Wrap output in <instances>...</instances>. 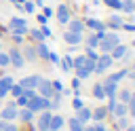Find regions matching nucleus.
<instances>
[{
    "mask_svg": "<svg viewBox=\"0 0 135 131\" xmlns=\"http://www.w3.org/2000/svg\"><path fill=\"white\" fill-rule=\"evenodd\" d=\"M116 44H120V38H118V34H114V32H105L103 34V38L99 40V46H101V53H110Z\"/></svg>",
    "mask_w": 135,
    "mask_h": 131,
    "instance_id": "1",
    "label": "nucleus"
},
{
    "mask_svg": "<svg viewBox=\"0 0 135 131\" xmlns=\"http://www.w3.org/2000/svg\"><path fill=\"white\" fill-rule=\"evenodd\" d=\"M25 108L32 110V112H42L44 108H49V99H46V97H40V95H34V97L27 101Z\"/></svg>",
    "mask_w": 135,
    "mask_h": 131,
    "instance_id": "2",
    "label": "nucleus"
},
{
    "mask_svg": "<svg viewBox=\"0 0 135 131\" xmlns=\"http://www.w3.org/2000/svg\"><path fill=\"white\" fill-rule=\"evenodd\" d=\"M112 57H110V53H103V55H99L97 59H95V72L97 74H101V72H105L110 66H112Z\"/></svg>",
    "mask_w": 135,
    "mask_h": 131,
    "instance_id": "3",
    "label": "nucleus"
},
{
    "mask_svg": "<svg viewBox=\"0 0 135 131\" xmlns=\"http://www.w3.org/2000/svg\"><path fill=\"white\" fill-rule=\"evenodd\" d=\"M8 27L13 30V34H19V36H23V34L27 32V23H25V19H19V17H13L11 23H8Z\"/></svg>",
    "mask_w": 135,
    "mask_h": 131,
    "instance_id": "4",
    "label": "nucleus"
},
{
    "mask_svg": "<svg viewBox=\"0 0 135 131\" xmlns=\"http://www.w3.org/2000/svg\"><path fill=\"white\" fill-rule=\"evenodd\" d=\"M36 91H40V97H46V99H51L55 95V89H53V85L49 80H40V85L36 87Z\"/></svg>",
    "mask_w": 135,
    "mask_h": 131,
    "instance_id": "5",
    "label": "nucleus"
},
{
    "mask_svg": "<svg viewBox=\"0 0 135 131\" xmlns=\"http://www.w3.org/2000/svg\"><path fill=\"white\" fill-rule=\"evenodd\" d=\"M40 80H42V78H40L38 74H34V76H25V78H23L19 85H21L23 89H36V87L40 85Z\"/></svg>",
    "mask_w": 135,
    "mask_h": 131,
    "instance_id": "6",
    "label": "nucleus"
},
{
    "mask_svg": "<svg viewBox=\"0 0 135 131\" xmlns=\"http://www.w3.org/2000/svg\"><path fill=\"white\" fill-rule=\"evenodd\" d=\"M8 59H11V63L15 66V68H23V63H25V59H23V55L17 51V49H13L11 53H8Z\"/></svg>",
    "mask_w": 135,
    "mask_h": 131,
    "instance_id": "7",
    "label": "nucleus"
},
{
    "mask_svg": "<svg viewBox=\"0 0 135 131\" xmlns=\"http://www.w3.org/2000/svg\"><path fill=\"white\" fill-rule=\"evenodd\" d=\"M103 91H105V97H110V99H116V91H118V82H112V80H105V82H103Z\"/></svg>",
    "mask_w": 135,
    "mask_h": 131,
    "instance_id": "8",
    "label": "nucleus"
},
{
    "mask_svg": "<svg viewBox=\"0 0 135 131\" xmlns=\"http://www.w3.org/2000/svg\"><path fill=\"white\" fill-rule=\"evenodd\" d=\"M0 118H4V120H13V118H17V104L6 106V108L2 110V114H0Z\"/></svg>",
    "mask_w": 135,
    "mask_h": 131,
    "instance_id": "9",
    "label": "nucleus"
},
{
    "mask_svg": "<svg viewBox=\"0 0 135 131\" xmlns=\"http://www.w3.org/2000/svg\"><path fill=\"white\" fill-rule=\"evenodd\" d=\"M15 82H13V78L11 76H2L0 78V97H4L8 91H11V87H13Z\"/></svg>",
    "mask_w": 135,
    "mask_h": 131,
    "instance_id": "10",
    "label": "nucleus"
},
{
    "mask_svg": "<svg viewBox=\"0 0 135 131\" xmlns=\"http://www.w3.org/2000/svg\"><path fill=\"white\" fill-rule=\"evenodd\" d=\"M49 123H51V112H42L38 118V129L40 131H49Z\"/></svg>",
    "mask_w": 135,
    "mask_h": 131,
    "instance_id": "11",
    "label": "nucleus"
},
{
    "mask_svg": "<svg viewBox=\"0 0 135 131\" xmlns=\"http://www.w3.org/2000/svg\"><path fill=\"white\" fill-rule=\"evenodd\" d=\"M82 30H84V23H82V21H78V19H74V21H68V32L82 34Z\"/></svg>",
    "mask_w": 135,
    "mask_h": 131,
    "instance_id": "12",
    "label": "nucleus"
},
{
    "mask_svg": "<svg viewBox=\"0 0 135 131\" xmlns=\"http://www.w3.org/2000/svg\"><path fill=\"white\" fill-rule=\"evenodd\" d=\"M124 55H127V49H124L122 44H116V46L110 51V57H112V59H122Z\"/></svg>",
    "mask_w": 135,
    "mask_h": 131,
    "instance_id": "13",
    "label": "nucleus"
},
{
    "mask_svg": "<svg viewBox=\"0 0 135 131\" xmlns=\"http://www.w3.org/2000/svg\"><path fill=\"white\" fill-rule=\"evenodd\" d=\"M105 114H108V108H95V110H91V118H95L97 123H101L103 118H105Z\"/></svg>",
    "mask_w": 135,
    "mask_h": 131,
    "instance_id": "14",
    "label": "nucleus"
},
{
    "mask_svg": "<svg viewBox=\"0 0 135 131\" xmlns=\"http://www.w3.org/2000/svg\"><path fill=\"white\" fill-rule=\"evenodd\" d=\"M61 127H63V118L61 116H51L49 131H61Z\"/></svg>",
    "mask_w": 135,
    "mask_h": 131,
    "instance_id": "15",
    "label": "nucleus"
},
{
    "mask_svg": "<svg viewBox=\"0 0 135 131\" xmlns=\"http://www.w3.org/2000/svg\"><path fill=\"white\" fill-rule=\"evenodd\" d=\"M57 17H59V21H61V23H68V21H70V8L61 4V6L57 8Z\"/></svg>",
    "mask_w": 135,
    "mask_h": 131,
    "instance_id": "16",
    "label": "nucleus"
},
{
    "mask_svg": "<svg viewBox=\"0 0 135 131\" xmlns=\"http://www.w3.org/2000/svg\"><path fill=\"white\" fill-rule=\"evenodd\" d=\"M65 42L68 44H80V40H82V36L80 34H76V32H65Z\"/></svg>",
    "mask_w": 135,
    "mask_h": 131,
    "instance_id": "17",
    "label": "nucleus"
},
{
    "mask_svg": "<svg viewBox=\"0 0 135 131\" xmlns=\"http://www.w3.org/2000/svg\"><path fill=\"white\" fill-rule=\"evenodd\" d=\"M84 25H89L91 30H95V32H101V30H105V23H101L99 19H89Z\"/></svg>",
    "mask_w": 135,
    "mask_h": 131,
    "instance_id": "18",
    "label": "nucleus"
},
{
    "mask_svg": "<svg viewBox=\"0 0 135 131\" xmlns=\"http://www.w3.org/2000/svg\"><path fill=\"white\" fill-rule=\"evenodd\" d=\"M32 116H34V112H32V110H27V108H25V110H21V112L17 110V118H19L21 123H30V120H32Z\"/></svg>",
    "mask_w": 135,
    "mask_h": 131,
    "instance_id": "19",
    "label": "nucleus"
},
{
    "mask_svg": "<svg viewBox=\"0 0 135 131\" xmlns=\"http://www.w3.org/2000/svg\"><path fill=\"white\" fill-rule=\"evenodd\" d=\"M112 112H114L116 116H124V114H127V104L116 101V104H114V108H112Z\"/></svg>",
    "mask_w": 135,
    "mask_h": 131,
    "instance_id": "20",
    "label": "nucleus"
},
{
    "mask_svg": "<svg viewBox=\"0 0 135 131\" xmlns=\"http://www.w3.org/2000/svg\"><path fill=\"white\" fill-rule=\"evenodd\" d=\"M76 118H78V120H80V123H82V125H84V123H86V120H89V118H91V110H89V108H84V106H82V108H80V110H78V116H76Z\"/></svg>",
    "mask_w": 135,
    "mask_h": 131,
    "instance_id": "21",
    "label": "nucleus"
},
{
    "mask_svg": "<svg viewBox=\"0 0 135 131\" xmlns=\"http://www.w3.org/2000/svg\"><path fill=\"white\" fill-rule=\"evenodd\" d=\"M49 53H51V51L46 49V44H44V42H40V44L36 46V55H40V57H42V59H46V61H49Z\"/></svg>",
    "mask_w": 135,
    "mask_h": 131,
    "instance_id": "22",
    "label": "nucleus"
},
{
    "mask_svg": "<svg viewBox=\"0 0 135 131\" xmlns=\"http://www.w3.org/2000/svg\"><path fill=\"white\" fill-rule=\"evenodd\" d=\"M93 97H97V99H105V91H103V85H101V82L93 87Z\"/></svg>",
    "mask_w": 135,
    "mask_h": 131,
    "instance_id": "23",
    "label": "nucleus"
},
{
    "mask_svg": "<svg viewBox=\"0 0 135 131\" xmlns=\"http://www.w3.org/2000/svg\"><path fill=\"white\" fill-rule=\"evenodd\" d=\"M21 55H25L23 59H27V61H34V59H36V49H34V46H27V49H25Z\"/></svg>",
    "mask_w": 135,
    "mask_h": 131,
    "instance_id": "24",
    "label": "nucleus"
},
{
    "mask_svg": "<svg viewBox=\"0 0 135 131\" xmlns=\"http://www.w3.org/2000/svg\"><path fill=\"white\" fill-rule=\"evenodd\" d=\"M82 127H84V125H82L78 118H70V129H68V131H82Z\"/></svg>",
    "mask_w": 135,
    "mask_h": 131,
    "instance_id": "25",
    "label": "nucleus"
},
{
    "mask_svg": "<svg viewBox=\"0 0 135 131\" xmlns=\"http://www.w3.org/2000/svg\"><path fill=\"white\" fill-rule=\"evenodd\" d=\"M110 27L120 30V27H122V19H120V17H116V15H114V17H110Z\"/></svg>",
    "mask_w": 135,
    "mask_h": 131,
    "instance_id": "26",
    "label": "nucleus"
},
{
    "mask_svg": "<svg viewBox=\"0 0 135 131\" xmlns=\"http://www.w3.org/2000/svg\"><path fill=\"white\" fill-rule=\"evenodd\" d=\"M86 46H89V49L99 46V38H97V34H93V36H89V38H86Z\"/></svg>",
    "mask_w": 135,
    "mask_h": 131,
    "instance_id": "27",
    "label": "nucleus"
},
{
    "mask_svg": "<svg viewBox=\"0 0 135 131\" xmlns=\"http://www.w3.org/2000/svg\"><path fill=\"white\" fill-rule=\"evenodd\" d=\"M127 74H129L127 70H120V72H116V74H112V76H110L108 80H112V82H118V80H122V78H124Z\"/></svg>",
    "mask_w": 135,
    "mask_h": 131,
    "instance_id": "28",
    "label": "nucleus"
},
{
    "mask_svg": "<svg viewBox=\"0 0 135 131\" xmlns=\"http://www.w3.org/2000/svg\"><path fill=\"white\" fill-rule=\"evenodd\" d=\"M61 68H63L65 72H70V70L74 68V63H72V57H63V59H61Z\"/></svg>",
    "mask_w": 135,
    "mask_h": 131,
    "instance_id": "29",
    "label": "nucleus"
},
{
    "mask_svg": "<svg viewBox=\"0 0 135 131\" xmlns=\"http://www.w3.org/2000/svg\"><path fill=\"white\" fill-rule=\"evenodd\" d=\"M76 76L82 80V78H89V76H91V72H89L86 68H76Z\"/></svg>",
    "mask_w": 135,
    "mask_h": 131,
    "instance_id": "30",
    "label": "nucleus"
},
{
    "mask_svg": "<svg viewBox=\"0 0 135 131\" xmlns=\"http://www.w3.org/2000/svg\"><path fill=\"white\" fill-rule=\"evenodd\" d=\"M103 2H105L110 8H118V11L122 8V0H103Z\"/></svg>",
    "mask_w": 135,
    "mask_h": 131,
    "instance_id": "31",
    "label": "nucleus"
},
{
    "mask_svg": "<svg viewBox=\"0 0 135 131\" xmlns=\"http://www.w3.org/2000/svg\"><path fill=\"white\" fill-rule=\"evenodd\" d=\"M32 38H34L36 42H44V34H42L40 30H32Z\"/></svg>",
    "mask_w": 135,
    "mask_h": 131,
    "instance_id": "32",
    "label": "nucleus"
},
{
    "mask_svg": "<svg viewBox=\"0 0 135 131\" xmlns=\"http://www.w3.org/2000/svg\"><path fill=\"white\" fill-rule=\"evenodd\" d=\"M129 99H131V91L129 89H122L120 91V101L122 104H129Z\"/></svg>",
    "mask_w": 135,
    "mask_h": 131,
    "instance_id": "33",
    "label": "nucleus"
},
{
    "mask_svg": "<svg viewBox=\"0 0 135 131\" xmlns=\"http://www.w3.org/2000/svg\"><path fill=\"white\" fill-rule=\"evenodd\" d=\"M122 11H127V13H133V11H135V4H133L131 0H124V2H122Z\"/></svg>",
    "mask_w": 135,
    "mask_h": 131,
    "instance_id": "34",
    "label": "nucleus"
},
{
    "mask_svg": "<svg viewBox=\"0 0 135 131\" xmlns=\"http://www.w3.org/2000/svg\"><path fill=\"white\" fill-rule=\"evenodd\" d=\"M11 93H13V95H15V99H17V97L23 93V87H21V85H13V87H11Z\"/></svg>",
    "mask_w": 135,
    "mask_h": 131,
    "instance_id": "35",
    "label": "nucleus"
},
{
    "mask_svg": "<svg viewBox=\"0 0 135 131\" xmlns=\"http://www.w3.org/2000/svg\"><path fill=\"white\" fill-rule=\"evenodd\" d=\"M129 127V120L124 116H118V123H116V129H127Z\"/></svg>",
    "mask_w": 135,
    "mask_h": 131,
    "instance_id": "36",
    "label": "nucleus"
},
{
    "mask_svg": "<svg viewBox=\"0 0 135 131\" xmlns=\"http://www.w3.org/2000/svg\"><path fill=\"white\" fill-rule=\"evenodd\" d=\"M84 59H86L84 55H80V57H76V59H72V63H74V68H82V66H84Z\"/></svg>",
    "mask_w": 135,
    "mask_h": 131,
    "instance_id": "37",
    "label": "nucleus"
},
{
    "mask_svg": "<svg viewBox=\"0 0 135 131\" xmlns=\"http://www.w3.org/2000/svg\"><path fill=\"white\" fill-rule=\"evenodd\" d=\"M127 110L131 112V116H135V95H131V99H129V106H127Z\"/></svg>",
    "mask_w": 135,
    "mask_h": 131,
    "instance_id": "38",
    "label": "nucleus"
},
{
    "mask_svg": "<svg viewBox=\"0 0 135 131\" xmlns=\"http://www.w3.org/2000/svg\"><path fill=\"white\" fill-rule=\"evenodd\" d=\"M11 63V59H8V55H4L2 51H0V68H4V66H8Z\"/></svg>",
    "mask_w": 135,
    "mask_h": 131,
    "instance_id": "39",
    "label": "nucleus"
},
{
    "mask_svg": "<svg viewBox=\"0 0 135 131\" xmlns=\"http://www.w3.org/2000/svg\"><path fill=\"white\" fill-rule=\"evenodd\" d=\"M72 106H74V108H76V110H80V108H82V106H84V104H82V99H78V97H76V99H74V101H72Z\"/></svg>",
    "mask_w": 135,
    "mask_h": 131,
    "instance_id": "40",
    "label": "nucleus"
},
{
    "mask_svg": "<svg viewBox=\"0 0 135 131\" xmlns=\"http://www.w3.org/2000/svg\"><path fill=\"white\" fill-rule=\"evenodd\" d=\"M86 57H89V59H97V53H95L93 49H86Z\"/></svg>",
    "mask_w": 135,
    "mask_h": 131,
    "instance_id": "41",
    "label": "nucleus"
},
{
    "mask_svg": "<svg viewBox=\"0 0 135 131\" xmlns=\"http://www.w3.org/2000/svg\"><path fill=\"white\" fill-rule=\"evenodd\" d=\"M49 61H53V63H57V61H59V57H57V53H53V51H51V53H49Z\"/></svg>",
    "mask_w": 135,
    "mask_h": 131,
    "instance_id": "42",
    "label": "nucleus"
},
{
    "mask_svg": "<svg viewBox=\"0 0 135 131\" xmlns=\"http://www.w3.org/2000/svg\"><path fill=\"white\" fill-rule=\"evenodd\" d=\"M2 131H17V125H4Z\"/></svg>",
    "mask_w": 135,
    "mask_h": 131,
    "instance_id": "43",
    "label": "nucleus"
},
{
    "mask_svg": "<svg viewBox=\"0 0 135 131\" xmlns=\"http://www.w3.org/2000/svg\"><path fill=\"white\" fill-rule=\"evenodd\" d=\"M40 32H42V34H44V38H46V36H51V30H49V27H46V23H44V25H42V30H40Z\"/></svg>",
    "mask_w": 135,
    "mask_h": 131,
    "instance_id": "44",
    "label": "nucleus"
},
{
    "mask_svg": "<svg viewBox=\"0 0 135 131\" xmlns=\"http://www.w3.org/2000/svg\"><path fill=\"white\" fill-rule=\"evenodd\" d=\"M23 8H25V11H27V13H34V4H32V2H27V4H25V6H23Z\"/></svg>",
    "mask_w": 135,
    "mask_h": 131,
    "instance_id": "45",
    "label": "nucleus"
},
{
    "mask_svg": "<svg viewBox=\"0 0 135 131\" xmlns=\"http://www.w3.org/2000/svg\"><path fill=\"white\" fill-rule=\"evenodd\" d=\"M122 27H124V30H129V32H135V25H133V23H127V25L122 23Z\"/></svg>",
    "mask_w": 135,
    "mask_h": 131,
    "instance_id": "46",
    "label": "nucleus"
},
{
    "mask_svg": "<svg viewBox=\"0 0 135 131\" xmlns=\"http://www.w3.org/2000/svg\"><path fill=\"white\" fill-rule=\"evenodd\" d=\"M51 15H53V11H51L49 6H44V17H51Z\"/></svg>",
    "mask_w": 135,
    "mask_h": 131,
    "instance_id": "47",
    "label": "nucleus"
},
{
    "mask_svg": "<svg viewBox=\"0 0 135 131\" xmlns=\"http://www.w3.org/2000/svg\"><path fill=\"white\" fill-rule=\"evenodd\" d=\"M72 87H74V89H76V91H78V87H80V78H76V80H74V82H72Z\"/></svg>",
    "mask_w": 135,
    "mask_h": 131,
    "instance_id": "48",
    "label": "nucleus"
},
{
    "mask_svg": "<svg viewBox=\"0 0 135 131\" xmlns=\"http://www.w3.org/2000/svg\"><path fill=\"white\" fill-rule=\"evenodd\" d=\"M95 131H105V127H103L101 123H97V125H95Z\"/></svg>",
    "mask_w": 135,
    "mask_h": 131,
    "instance_id": "49",
    "label": "nucleus"
},
{
    "mask_svg": "<svg viewBox=\"0 0 135 131\" xmlns=\"http://www.w3.org/2000/svg\"><path fill=\"white\" fill-rule=\"evenodd\" d=\"M82 131H95V127H82Z\"/></svg>",
    "mask_w": 135,
    "mask_h": 131,
    "instance_id": "50",
    "label": "nucleus"
},
{
    "mask_svg": "<svg viewBox=\"0 0 135 131\" xmlns=\"http://www.w3.org/2000/svg\"><path fill=\"white\" fill-rule=\"evenodd\" d=\"M127 131H135V127H131V125H129V127H127Z\"/></svg>",
    "mask_w": 135,
    "mask_h": 131,
    "instance_id": "51",
    "label": "nucleus"
},
{
    "mask_svg": "<svg viewBox=\"0 0 135 131\" xmlns=\"http://www.w3.org/2000/svg\"><path fill=\"white\" fill-rule=\"evenodd\" d=\"M129 76H131V78H133V80H135V70H133V74H129Z\"/></svg>",
    "mask_w": 135,
    "mask_h": 131,
    "instance_id": "52",
    "label": "nucleus"
},
{
    "mask_svg": "<svg viewBox=\"0 0 135 131\" xmlns=\"http://www.w3.org/2000/svg\"><path fill=\"white\" fill-rule=\"evenodd\" d=\"M15 2H23V0H15Z\"/></svg>",
    "mask_w": 135,
    "mask_h": 131,
    "instance_id": "53",
    "label": "nucleus"
}]
</instances>
